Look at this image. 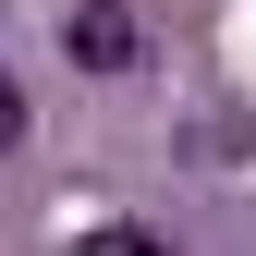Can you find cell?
Here are the masks:
<instances>
[{
  "label": "cell",
  "mask_w": 256,
  "mask_h": 256,
  "mask_svg": "<svg viewBox=\"0 0 256 256\" xmlns=\"http://www.w3.org/2000/svg\"><path fill=\"white\" fill-rule=\"evenodd\" d=\"M61 61L74 74H146V12L134 0H74L61 12Z\"/></svg>",
  "instance_id": "obj_1"
},
{
  "label": "cell",
  "mask_w": 256,
  "mask_h": 256,
  "mask_svg": "<svg viewBox=\"0 0 256 256\" xmlns=\"http://www.w3.org/2000/svg\"><path fill=\"white\" fill-rule=\"evenodd\" d=\"M12 146H24V86L0 74V158H12Z\"/></svg>",
  "instance_id": "obj_2"
}]
</instances>
